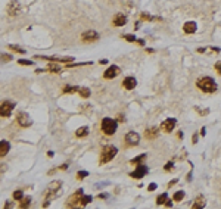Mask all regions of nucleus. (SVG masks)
Here are the masks:
<instances>
[{
	"instance_id": "nucleus-30",
	"label": "nucleus",
	"mask_w": 221,
	"mask_h": 209,
	"mask_svg": "<svg viewBox=\"0 0 221 209\" xmlns=\"http://www.w3.org/2000/svg\"><path fill=\"white\" fill-rule=\"evenodd\" d=\"M8 47H9V49H12L14 52H18V53H25V52H27L25 49H21L19 46H15V44H9Z\"/></svg>"
},
{
	"instance_id": "nucleus-40",
	"label": "nucleus",
	"mask_w": 221,
	"mask_h": 209,
	"mask_svg": "<svg viewBox=\"0 0 221 209\" xmlns=\"http://www.w3.org/2000/svg\"><path fill=\"white\" fill-rule=\"evenodd\" d=\"M165 206H167V208H171V206H173V202H171V200H167V202H165Z\"/></svg>"
},
{
	"instance_id": "nucleus-10",
	"label": "nucleus",
	"mask_w": 221,
	"mask_h": 209,
	"mask_svg": "<svg viewBox=\"0 0 221 209\" xmlns=\"http://www.w3.org/2000/svg\"><path fill=\"white\" fill-rule=\"evenodd\" d=\"M100 36L94 31V30H88V31H84L83 34H81V40L84 41V43H91V41H96L97 38H99Z\"/></svg>"
},
{
	"instance_id": "nucleus-26",
	"label": "nucleus",
	"mask_w": 221,
	"mask_h": 209,
	"mask_svg": "<svg viewBox=\"0 0 221 209\" xmlns=\"http://www.w3.org/2000/svg\"><path fill=\"white\" fill-rule=\"evenodd\" d=\"M145 159H146V155H145V153H142L140 156H137V158H134V159H131L130 162H131L133 165H139V164H142V162H143Z\"/></svg>"
},
{
	"instance_id": "nucleus-5",
	"label": "nucleus",
	"mask_w": 221,
	"mask_h": 209,
	"mask_svg": "<svg viewBox=\"0 0 221 209\" xmlns=\"http://www.w3.org/2000/svg\"><path fill=\"white\" fill-rule=\"evenodd\" d=\"M120 74H121V68H120V66H117V65H110V66L103 72V78H105V80H112V78L118 77Z\"/></svg>"
},
{
	"instance_id": "nucleus-29",
	"label": "nucleus",
	"mask_w": 221,
	"mask_h": 209,
	"mask_svg": "<svg viewBox=\"0 0 221 209\" xmlns=\"http://www.w3.org/2000/svg\"><path fill=\"white\" fill-rule=\"evenodd\" d=\"M123 38H124V40H127V41H130V43L137 41V37H136V36H133V34H125V36H123Z\"/></svg>"
},
{
	"instance_id": "nucleus-20",
	"label": "nucleus",
	"mask_w": 221,
	"mask_h": 209,
	"mask_svg": "<svg viewBox=\"0 0 221 209\" xmlns=\"http://www.w3.org/2000/svg\"><path fill=\"white\" fill-rule=\"evenodd\" d=\"M88 131H90L88 127H87V125H83V127H80V128L75 131V136H77L78 139H83V137H86V136L88 134Z\"/></svg>"
},
{
	"instance_id": "nucleus-6",
	"label": "nucleus",
	"mask_w": 221,
	"mask_h": 209,
	"mask_svg": "<svg viewBox=\"0 0 221 209\" xmlns=\"http://www.w3.org/2000/svg\"><path fill=\"white\" fill-rule=\"evenodd\" d=\"M16 122H18V125H21L22 128H27V127H30V125L33 124V121L30 119V115H28L27 112H18V115H16Z\"/></svg>"
},
{
	"instance_id": "nucleus-43",
	"label": "nucleus",
	"mask_w": 221,
	"mask_h": 209,
	"mask_svg": "<svg viewBox=\"0 0 221 209\" xmlns=\"http://www.w3.org/2000/svg\"><path fill=\"white\" fill-rule=\"evenodd\" d=\"M68 168V165L66 164H63V165H61V169H66Z\"/></svg>"
},
{
	"instance_id": "nucleus-16",
	"label": "nucleus",
	"mask_w": 221,
	"mask_h": 209,
	"mask_svg": "<svg viewBox=\"0 0 221 209\" xmlns=\"http://www.w3.org/2000/svg\"><path fill=\"white\" fill-rule=\"evenodd\" d=\"M196 30H197V25H196V22H193V21H189V22H186V24L183 25V31H184L186 34H193V33H196Z\"/></svg>"
},
{
	"instance_id": "nucleus-24",
	"label": "nucleus",
	"mask_w": 221,
	"mask_h": 209,
	"mask_svg": "<svg viewBox=\"0 0 221 209\" xmlns=\"http://www.w3.org/2000/svg\"><path fill=\"white\" fill-rule=\"evenodd\" d=\"M168 200V194L167 193H162V194H159L158 197H156V205L159 206V205H165V202Z\"/></svg>"
},
{
	"instance_id": "nucleus-4",
	"label": "nucleus",
	"mask_w": 221,
	"mask_h": 209,
	"mask_svg": "<svg viewBox=\"0 0 221 209\" xmlns=\"http://www.w3.org/2000/svg\"><path fill=\"white\" fill-rule=\"evenodd\" d=\"M34 59H43V60H49V62H59V63H71L74 60L72 56H65V58H59V56H34Z\"/></svg>"
},
{
	"instance_id": "nucleus-32",
	"label": "nucleus",
	"mask_w": 221,
	"mask_h": 209,
	"mask_svg": "<svg viewBox=\"0 0 221 209\" xmlns=\"http://www.w3.org/2000/svg\"><path fill=\"white\" fill-rule=\"evenodd\" d=\"M86 177H88V172H87V171H78V172H77V180H83V178H86Z\"/></svg>"
},
{
	"instance_id": "nucleus-42",
	"label": "nucleus",
	"mask_w": 221,
	"mask_h": 209,
	"mask_svg": "<svg viewBox=\"0 0 221 209\" xmlns=\"http://www.w3.org/2000/svg\"><path fill=\"white\" fill-rule=\"evenodd\" d=\"M175 183H177V180H173V181H170V183H168V187H171V186H174Z\"/></svg>"
},
{
	"instance_id": "nucleus-19",
	"label": "nucleus",
	"mask_w": 221,
	"mask_h": 209,
	"mask_svg": "<svg viewBox=\"0 0 221 209\" xmlns=\"http://www.w3.org/2000/svg\"><path fill=\"white\" fill-rule=\"evenodd\" d=\"M192 208H193V209H202V208H205V199H203V196H197V197L195 199Z\"/></svg>"
},
{
	"instance_id": "nucleus-1",
	"label": "nucleus",
	"mask_w": 221,
	"mask_h": 209,
	"mask_svg": "<svg viewBox=\"0 0 221 209\" xmlns=\"http://www.w3.org/2000/svg\"><path fill=\"white\" fill-rule=\"evenodd\" d=\"M196 87L199 90H202L203 93H214V91H217L215 80L211 78V77H200L196 81Z\"/></svg>"
},
{
	"instance_id": "nucleus-17",
	"label": "nucleus",
	"mask_w": 221,
	"mask_h": 209,
	"mask_svg": "<svg viewBox=\"0 0 221 209\" xmlns=\"http://www.w3.org/2000/svg\"><path fill=\"white\" fill-rule=\"evenodd\" d=\"M158 134H159V128H156V127H150V128H146V131H145V137L146 139H156L158 137Z\"/></svg>"
},
{
	"instance_id": "nucleus-25",
	"label": "nucleus",
	"mask_w": 221,
	"mask_h": 209,
	"mask_svg": "<svg viewBox=\"0 0 221 209\" xmlns=\"http://www.w3.org/2000/svg\"><path fill=\"white\" fill-rule=\"evenodd\" d=\"M183 197H184V191L183 190H178V191H175L173 194V200L174 202H180V200H183Z\"/></svg>"
},
{
	"instance_id": "nucleus-44",
	"label": "nucleus",
	"mask_w": 221,
	"mask_h": 209,
	"mask_svg": "<svg viewBox=\"0 0 221 209\" xmlns=\"http://www.w3.org/2000/svg\"><path fill=\"white\" fill-rule=\"evenodd\" d=\"M53 155H55V153H53V152H47V156H49V158H52V156H53Z\"/></svg>"
},
{
	"instance_id": "nucleus-38",
	"label": "nucleus",
	"mask_w": 221,
	"mask_h": 209,
	"mask_svg": "<svg viewBox=\"0 0 221 209\" xmlns=\"http://www.w3.org/2000/svg\"><path fill=\"white\" fill-rule=\"evenodd\" d=\"M2 59H3V62H9V60L12 59V56H11V55H5V53H3V55H2Z\"/></svg>"
},
{
	"instance_id": "nucleus-27",
	"label": "nucleus",
	"mask_w": 221,
	"mask_h": 209,
	"mask_svg": "<svg viewBox=\"0 0 221 209\" xmlns=\"http://www.w3.org/2000/svg\"><path fill=\"white\" fill-rule=\"evenodd\" d=\"M30 205H31V197H22L21 203H19V208H28Z\"/></svg>"
},
{
	"instance_id": "nucleus-3",
	"label": "nucleus",
	"mask_w": 221,
	"mask_h": 209,
	"mask_svg": "<svg viewBox=\"0 0 221 209\" xmlns=\"http://www.w3.org/2000/svg\"><path fill=\"white\" fill-rule=\"evenodd\" d=\"M117 127H118L117 121L112 119V118H109V117L103 118L102 122H100V128H102V131H103L106 136H114L115 131H117Z\"/></svg>"
},
{
	"instance_id": "nucleus-22",
	"label": "nucleus",
	"mask_w": 221,
	"mask_h": 209,
	"mask_svg": "<svg viewBox=\"0 0 221 209\" xmlns=\"http://www.w3.org/2000/svg\"><path fill=\"white\" fill-rule=\"evenodd\" d=\"M46 69H47L49 72H55V74H59V72L62 71V69H61V66H59V65H56L55 62H50V63H49V66H47Z\"/></svg>"
},
{
	"instance_id": "nucleus-36",
	"label": "nucleus",
	"mask_w": 221,
	"mask_h": 209,
	"mask_svg": "<svg viewBox=\"0 0 221 209\" xmlns=\"http://www.w3.org/2000/svg\"><path fill=\"white\" fill-rule=\"evenodd\" d=\"M214 68H215V71L221 75V60H218V62H215V65H214Z\"/></svg>"
},
{
	"instance_id": "nucleus-28",
	"label": "nucleus",
	"mask_w": 221,
	"mask_h": 209,
	"mask_svg": "<svg viewBox=\"0 0 221 209\" xmlns=\"http://www.w3.org/2000/svg\"><path fill=\"white\" fill-rule=\"evenodd\" d=\"M90 202H91V196H84V194H83V196H81V200H80V205H81V206H87Z\"/></svg>"
},
{
	"instance_id": "nucleus-37",
	"label": "nucleus",
	"mask_w": 221,
	"mask_h": 209,
	"mask_svg": "<svg viewBox=\"0 0 221 209\" xmlns=\"http://www.w3.org/2000/svg\"><path fill=\"white\" fill-rule=\"evenodd\" d=\"M173 166H174V164H173V162H167V164H165V166H164V169H165V171H171V169H173Z\"/></svg>"
},
{
	"instance_id": "nucleus-7",
	"label": "nucleus",
	"mask_w": 221,
	"mask_h": 209,
	"mask_svg": "<svg viewBox=\"0 0 221 209\" xmlns=\"http://www.w3.org/2000/svg\"><path fill=\"white\" fill-rule=\"evenodd\" d=\"M15 108V103L14 102H3L2 103V108H0V115H2L3 118H9L12 111Z\"/></svg>"
},
{
	"instance_id": "nucleus-41",
	"label": "nucleus",
	"mask_w": 221,
	"mask_h": 209,
	"mask_svg": "<svg viewBox=\"0 0 221 209\" xmlns=\"http://www.w3.org/2000/svg\"><path fill=\"white\" fill-rule=\"evenodd\" d=\"M192 141H193V143H196V141H197V136H196V134H193V137H192Z\"/></svg>"
},
{
	"instance_id": "nucleus-14",
	"label": "nucleus",
	"mask_w": 221,
	"mask_h": 209,
	"mask_svg": "<svg viewBox=\"0 0 221 209\" xmlns=\"http://www.w3.org/2000/svg\"><path fill=\"white\" fill-rule=\"evenodd\" d=\"M136 85H137V80L134 77H127L123 81V87L125 90H133V88H136Z\"/></svg>"
},
{
	"instance_id": "nucleus-35",
	"label": "nucleus",
	"mask_w": 221,
	"mask_h": 209,
	"mask_svg": "<svg viewBox=\"0 0 221 209\" xmlns=\"http://www.w3.org/2000/svg\"><path fill=\"white\" fill-rule=\"evenodd\" d=\"M91 62H83V63H68V68H74V66H83V65H90Z\"/></svg>"
},
{
	"instance_id": "nucleus-34",
	"label": "nucleus",
	"mask_w": 221,
	"mask_h": 209,
	"mask_svg": "<svg viewBox=\"0 0 221 209\" xmlns=\"http://www.w3.org/2000/svg\"><path fill=\"white\" fill-rule=\"evenodd\" d=\"M18 63H19V65H27V66L34 65V62H33V60H27V59H19V60H18Z\"/></svg>"
},
{
	"instance_id": "nucleus-23",
	"label": "nucleus",
	"mask_w": 221,
	"mask_h": 209,
	"mask_svg": "<svg viewBox=\"0 0 221 209\" xmlns=\"http://www.w3.org/2000/svg\"><path fill=\"white\" fill-rule=\"evenodd\" d=\"M61 187H62V181L56 180V181H52L47 188H49V190H61Z\"/></svg>"
},
{
	"instance_id": "nucleus-39",
	"label": "nucleus",
	"mask_w": 221,
	"mask_h": 209,
	"mask_svg": "<svg viewBox=\"0 0 221 209\" xmlns=\"http://www.w3.org/2000/svg\"><path fill=\"white\" fill-rule=\"evenodd\" d=\"M155 188H156V184H155V183H152V184H149V187H148V190H149V191H153Z\"/></svg>"
},
{
	"instance_id": "nucleus-12",
	"label": "nucleus",
	"mask_w": 221,
	"mask_h": 209,
	"mask_svg": "<svg viewBox=\"0 0 221 209\" xmlns=\"http://www.w3.org/2000/svg\"><path fill=\"white\" fill-rule=\"evenodd\" d=\"M6 11H8V14H9L11 16H16V15L19 14V11H21L19 2H16V0H11L9 5H8V8H6Z\"/></svg>"
},
{
	"instance_id": "nucleus-13",
	"label": "nucleus",
	"mask_w": 221,
	"mask_h": 209,
	"mask_svg": "<svg viewBox=\"0 0 221 209\" xmlns=\"http://www.w3.org/2000/svg\"><path fill=\"white\" fill-rule=\"evenodd\" d=\"M175 124H177V121H175L174 118H167V119L161 124V130L165 131V133H171V131L175 128Z\"/></svg>"
},
{
	"instance_id": "nucleus-33",
	"label": "nucleus",
	"mask_w": 221,
	"mask_h": 209,
	"mask_svg": "<svg viewBox=\"0 0 221 209\" xmlns=\"http://www.w3.org/2000/svg\"><path fill=\"white\" fill-rule=\"evenodd\" d=\"M22 197H24V194H22V191H21V190H16V191H14V199H15V200H18V202H19Z\"/></svg>"
},
{
	"instance_id": "nucleus-18",
	"label": "nucleus",
	"mask_w": 221,
	"mask_h": 209,
	"mask_svg": "<svg viewBox=\"0 0 221 209\" xmlns=\"http://www.w3.org/2000/svg\"><path fill=\"white\" fill-rule=\"evenodd\" d=\"M9 149H11L9 141H6V140H2V141H0V156H6L8 152H9Z\"/></svg>"
},
{
	"instance_id": "nucleus-31",
	"label": "nucleus",
	"mask_w": 221,
	"mask_h": 209,
	"mask_svg": "<svg viewBox=\"0 0 221 209\" xmlns=\"http://www.w3.org/2000/svg\"><path fill=\"white\" fill-rule=\"evenodd\" d=\"M140 18H142L143 21H152V19H155L153 16H150V15L146 14V12H142V14H140Z\"/></svg>"
},
{
	"instance_id": "nucleus-2",
	"label": "nucleus",
	"mask_w": 221,
	"mask_h": 209,
	"mask_svg": "<svg viewBox=\"0 0 221 209\" xmlns=\"http://www.w3.org/2000/svg\"><path fill=\"white\" fill-rule=\"evenodd\" d=\"M117 152H118V149H117L115 146H112V144H106V146H103L102 153H100L99 164H100V165H103V164H108L109 161H112V159L115 158Z\"/></svg>"
},
{
	"instance_id": "nucleus-15",
	"label": "nucleus",
	"mask_w": 221,
	"mask_h": 209,
	"mask_svg": "<svg viewBox=\"0 0 221 209\" xmlns=\"http://www.w3.org/2000/svg\"><path fill=\"white\" fill-rule=\"evenodd\" d=\"M112 24H114L115 27H123V25L127 24V16H125L124 14H117V15L114 16V19H112Z\"/></svg>"
},
{
	"instance_id": "nucleus-8",
	"label": "nucleus",
	"mask_w": 221,
	"mask_h": 209,
	"mask_svg": "<svg viewBox=\"0 0 221 209\" xmlns=\"http://www.w3.org/2000/svg\"><path fill=\"white\" fill-rule=\"evenodd\" d=\"M148 166L146 165H143V164H139L137 166H136V169L133 171V172H130V177L131 178H143L146 174H148Z\"/></svg>"
},
{
	"instance_id": "nucleus-21",
	"label": "nucleus",
	"mask_w": 221,
	"mask_h": 209,
	"mask_svg": "<svg viewBox=\"0 0 221 209\" xmlns=\"http://www.w3.org/2000/svg\"><path fill=\"white\" fill-rule=\"evenodd\" d=\"M77 93L83 97V99H88L90 97V90L87 87H77Z\"/></svg>"
},
{
	"instance_id": "nucleus-9",
	"label": "nucleus",
	"mask_w": 221,
	"mask_h": 209,
	"mask_svg": "<svg viewBox=\"0 0 221 209\" xmlns=\"http://www.w3.org/2000/svg\"><path fill=\"white\" fill-rule=\"evenodd\" d=\"M125 143L128 146H137L140 143V136L136 131H128L125 134Z\"/></svg>"
},
{
	"instance_id": "nucleus-11",
	"label": "nucleus",
	"mask_w": 221,
	"mask_h": 209,
	"mask_svg": "<svg viewBox=\"0 0 221 209\" xmlns=\"http://www.w3.org/2000/svg\"><path fill=\"white\" fill-rule=\"evenodd\" d=\"M81 196H83V188H78L69 199H68V203H66V206L68 208H72V206H77V205H80V200H81Z\"/></svg>"
}]
</instances>
